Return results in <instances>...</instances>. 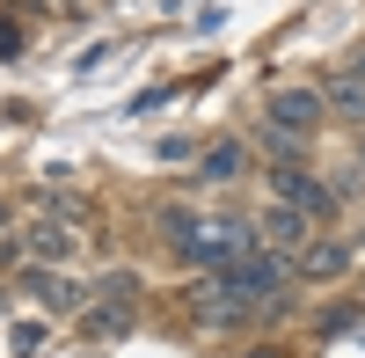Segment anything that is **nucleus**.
I'll use <instances>...</instances> for the list:
<instances>
[{"label":"nucleus","mask_w":365,"mask_h":358,"mask_svg":"<svg viewBox=\"0 0 365 358\" xmlns=\"http://www.w3.org/2000/svg\"><path fill=\"white\" fill-rule=\"evenodd\" d=\"M168 242L175 256L190 263V271H227L234 256H249L256 249V227H241V220H190V213H168Z\"/></svg>","instance_id":"obj_1"},{"label":"nucleus","mask_w":365,"mask_h":358,"mask_svg":"<svg viewBox=\"0 0 365 358\" xmlns=\"http://www.w3.org/2000/svg\"><path fill=\"white\" fill-rule=\"evenodd\" d=\"M285 285V249H249V256H234L227 271H212V292H227V314H241V307H263L270 292Z\"/></svg>","instance_id":"obj_2"},{"label":"nucleus","mask_w":365,"mask_h":358,"mask_svg":"<svg viewBox=\"0 0 365 358\" xmlns=\"http://www.w3.org/2000/svg\"><path fill=\"white\" fill-rule=\"evenodd\" d=\"M263 117H270V132H285V139H307V132L322 125V88H278Z\"/></svg>","instance_id":"obj_3"},{"label":"nucleus","mask_w":365,"mask_h":358,"mask_svg":"<svg viewBox=\"0 0 365 358\" xmlns=\"http://www.w3.org/2000/svg\"><path fill=\"white\" fill-rule=\"evenodd\" d=\"M270 198L292 205V213H307V220H322L329 205H336V190H322L314 175H307V168H292V161H285V168H270Z\"/></svg>","instance_id":"obj_4"},{"label":"nucleus","mask_w":365,"mask_h":358,"mask_svg":"<svg viewBox=\"0 0 365 358\" xmlns=\"http://www.w3.org/2000/svg\"><path fill=\"white\" fill-rule=\"evenodd\" d=\"M263 242L299 256V249L314 242V220H307V213H292V205H270V213H263Z\"/></svg>","instance_id":"obj_5"},{"label":"nucleus","mask_w":365,"mask_h":358,"mask_svg":"<svg viewBox=\"0 0 365 358\" xmlns=\"http://www.w3.org/2000/svg\"><path fill=\"white\" fill-rule=\"evenodd\" d=\"M351 263H358V249L351 242H307V249H299V278H344L351 271Z\"/></svg>","instance_id":"obj_6"},{"label":"nucleus","mask_w":365,"mask_h":358,"mask_svg":"<svg viewBox=\"0 0 365 358\" xmlns=\"http://www.w3.org/2000/svg\"><path fill=\"white\" fill-rule=\"evenodd\" d=\"M29 292H37L51 314H81V307H88V285H73V278H44V271H29Z\"/></svg>","instance_id":"obj_7"},{"label":"nucleus","mask_w":365,"mask_h":358,"mask_svg":"<svg viewBox=\"0 0 365 358\" xmlns=\"http://www.w3.org/2000/svg\"><path fill=\"white\" fill-rule=\"evenodd\" d=\"M322 110H336L344 125H365V81L358 73H336V81L322 88Z\"/></svg>","instance_id":"obj_8"},{"label":"nucleus","mask_w":365,"mask_h":358,"mask_svg":"<svg viewBox=\"0 0 365 358\" xmlns=\"http://www.w3.org/2000/svg\"><path fill=\"white\" fill-rule=\"evenodd\" d=\"M241 168H249V146H241V139H220V146H212V154L197 161V175H205V183H234Z\"/></svg>","instance_id":"obj_9"},{"label":"nucleus","mask_w":365,"mask_h":358,"mask_svg":"<svg viewBox=\"0 0 365 358\" xmlns=\"http://www.w3.org/2000/svg\"><path fill=\"white\" fill-rule=\"evenodd\" d=\"M73 242H81V234H66L58 220H44V227H29V249H37V256H73Z\"/></svg>","instance_id":"obj_10"},{"label":"nucleus","mask_w":365,"mask_h":358,"mask_svg":"<svg viewBox=\"0 0 365 358\" xmlns=\"http://www.w3.org/2000/svg\"><path fill=\"white\" fill-rule=\"evenodd\" d=\"M344 73H358V81H365V51H358V58H351V66H344Z\"/></svg>","instance_id":"obj_11"},{"label":"nucleus","mask_w":365,"mask_h":358,"mask_svg":"<svg viewBox=\"0 0 365 358\" xmlns=\"http://www.w3.org/2000/svg\"><path fill=\"white\" fill-rule=\"evenodd\" d=\"M358 263H365V234H358Z\"/></svg>","instance_id":"obj_12"},{"label":"nucleus","mask_w":365,"mask_h":358,"mask_svg":"<svg viewBox=\"0 0 365 358\" xmlns=\"http://www.w3.org/2000/svg\"><path fill=\"white\" fill-rule=\"evenodd\" d=\"M358 168H365V139H358Z\"/></svg>","instance_id":"obj_13"},{"label":"nucleus","mask_w":365,"mask_h":358,"mask_svg":"<svg viewBox=\"0 0 365 358\" xmlns=\"http://www.w3.org/2000/svg\"><path fill=\"white\" fill-rule=\"evenodd\" d=\"M0 220H8V205H0Z\"/></svg>","instance_id":"obj_14"}]
</instances>
